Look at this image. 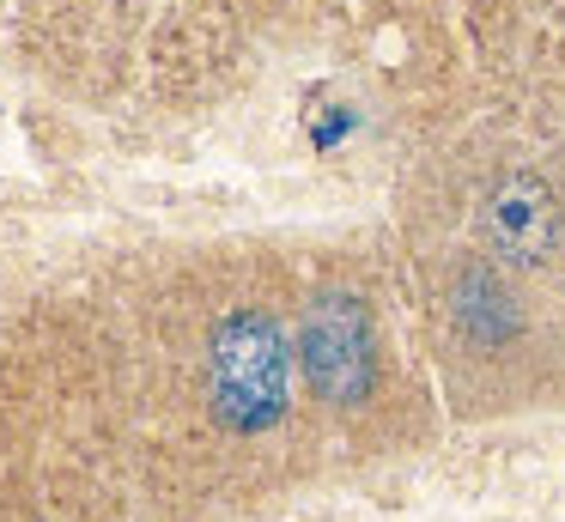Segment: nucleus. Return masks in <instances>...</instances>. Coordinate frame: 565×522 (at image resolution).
Instances as JSON below:
<instances>
[{
	"instance_id": "obj_2",
	"label": "nucleus",
	"mask_w": 565,
	"mask_h": 522,
	"mask_svg": "<svg viewBox=\"0 0 565 522\" xmlns=\"http://www.w3.org/2000/svg\"><path fill=\"white\" fill-rule=\"evenodd\" d=\"M298 352H305V371L317 383V395L329 401H365L371 395V322L359 298H317L305 316V334H298Z\"/></svg>"
},
{
	"instance_id": "obj_1",
	"label": "nucleus",
	"mask_w": 565,
	"mask_h": 522,
	"mask_svg": "<svg viewBox=\"0 0 565 522\" xmlns=\"http://www.w3.org/2000/svg\"><path fill=\"white\" fill-rule=\"evenodd\" d=\"M213 407L232 432H268L286 413V340L262 310H232L213 334Z\"/></svg>"
}]
</instances>
